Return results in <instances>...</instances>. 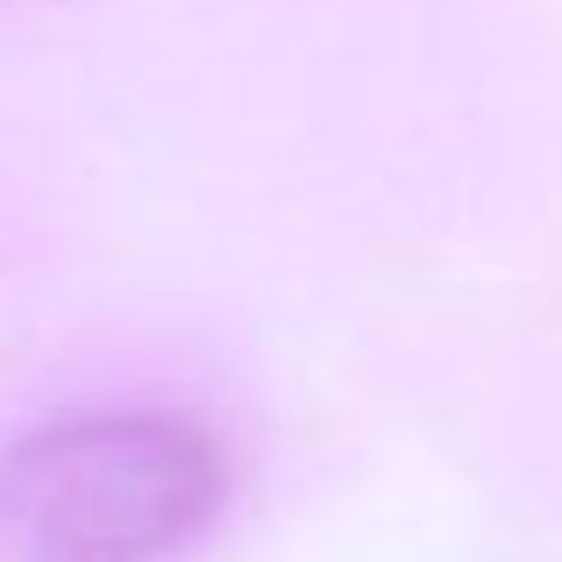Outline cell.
I'll return each mask as SVG.
<instances>
[{
	"label": "cell",
	"instance_id": "6da1fadb",
	"mask_svg": "<svg viewBox=\"0 0 562 562\" xmlns=\"http://www.w3.org/2000/svg\"><path fill=\"white\" fill-rule=\"evenodd\" d=\"M228 506V449L171 406H79L0 449L8 562H171Z\"/></svg>",
	"mask_w": 562,
	"mask_h": 562
}]
</instances>
